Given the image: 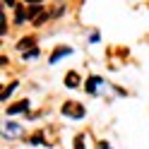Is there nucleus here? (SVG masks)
Wrapping results in <instances>:
<instances>
[{
  "label": "nucleus",
  "mask_w": 149,
  "mask_h": 149,
  "mask_svg": "<svg viewBox=\"0 0 149 149\" xmlns=\"http://www.w3.org/2000/svg\"><path fill=\"white\" fill-rule=\"evenodd\" d=\"M63 116H70V118H82L84 116V106L77 104V101H68L63 106Z\"/></svg>",
  "instance_id": "f257e3e1"
},
{
  "label": "nucleus",
  "mask_w": 149,
  "mask_h": 149,
  "mask_svg": "<svg viewBox=\"0 0 149 149\" xmlns=\"http://www.w3.org/2000/svg\"><path fill=\"white\" fill-rule=\"evenodd\" d=\"M65 84H68L70 89L79 87V74H77V72H68V74H65Z\"/></svg>",
  "instance_id": "f03ea898"
},
{
  "label": "nucleus",
  "mask_w": 149,
  "mask_h": 149,
  "mask_svg": "<svg viewBox=\"0 0 149 149\" xmlns=\"http://www.w3.org/2000/svg\"><path fill=\"white\" fill-rule=\"evenodd\" d=\"M26 108H29V101H19V104H15V106L7 108V113L15 116V113H22V111H26Z\"/></svg>",
  "instance_id": "7ed1b4c3"
},
{
  "label": "nucleus",
  "mask_w": 149,
  "mask_h": 149,
  "mask_svg": "<svg viewBox=\"0 0 149 149\" xmlns=\"http://www.w3.org/2000/svg\"><path fill=\"white\" fill-rule=\"evenodd\" d=\"M68 53H70V48H68V46H65V48H58V51L51 55V63H55L58 58H63V55H68Z\"/></svg>",
  "instance_id": "20e7f679"
},
{
  "label": "nucleus",
  "mask_w": 149,
  "mask_h": 149,
  "mask_svg": "<svg viewBox=\"0 0 149 149\" xmlns=\"http://www.w3.org/2000/svg\"><path fill=\"white\" fill-rule=\"evenodd\" d=\"M29 46H34V39H22L17 48H19V51H26V48H29Z\"/></svg>",
  "instance_id": "39448f33"
},
{
  "label": "nucleus",
  "mask_w": 149,
  "mask_h": 149,
  "mask_svg": "<svg viewBox=\"0 0 149 149\" xmlns=\"http://www.w3.org/2000/svg\"><path fill=\"white\" fill-rule=\"evenodd\" d=\"M26 15H29V12H24V7H17V17H15V19H17V22H24Z\"/></svg>",
  "instance_id": "423d86ee"
},
{
  "label": "nucleus",
  "mask_w": 149,
  "mask_h": 149,
  "mask_svg": "<svg viewBox=\"0 0 149 149\" xmlns=\"http://www.w3.org/2000/svg\"><path fill=\"white\" fill-rule=\"evenodd\" d=\"M12 91H15V82H12V84H10V87H5V89H3V101H5L7 96H10V94H12Z\"/></svg>",
  "instance_id": "0eeeda50"
},
{
  "label": "nucleus",
  "mask_w": 149,
  "mask_h": 149,
  "mask_svg": "<svg viewBox=\"0 0 149 149\" xmlns=\"http://www.w3.org/2000/svg\"><path fill=\"white\" fill-rule=\"evenodd\" d=\"M74 149H84V135H79L74 139Z\"/></svg>",
  "instance_id": "6e6552de"
},
{
  "label": "nucleus",
  "mask_w": 149,
  "mask_h": 149,
  "mask_svg": "<svg viewBox=\"0 0 149 149\" xmlns=\"http://www.w3.org/2000/svg\"><path fill=\"white\" fill-rule=\"evenodd\" d=\"M31 144H43V135H41V132L34 135V137H31Z\"/></svg>",
  "instance_id": "1a4fd4ad"
},
{
  "label": "nucleus",
  "mask_w": 149,
  "mask_h": 149,
  "mask_svg": "<svg viewBox=\"0 0 149 149\" xmlns=\"http://www.w3.org/2000/svg\"><path fill=\"white\" fill-rule=\"evenodd\" d=\"M46 19H48V12H41V15H39V17H36V19H34V22H36V24H41V22H46Z\"/></svg>",
  "instance_id": "9d476101"
},
{
  "label": "nucleus",
  "mask_w": 149,
  "mask_h": 149,
  "mask_svg": "<svg viewBox=\"0 0 149 149\" xmlns=\"http://www.w3.org/2000/svg\"><path fill=\"white\" fill-rule=\"evenodd\" d=\"M36 55H39V51H26V53H24V58L29 60V58H36Z\"/></svg>",
  "instance_id": "9b49d317"
},
{
  "label": "nucleus",
  "mask_w": 149,
  "mask_h": 149,
  "mask_svg": "<svg viewBox=\"0 0 149 149\" xmlns=\"http://www.w3.org/2000/svg\"><path fill=\"white\" fill-rule=\"evenodd\" d=\"M12 3H15V0H5V5H12Z\"/></svg>",
  "instance_id": "f8f14e48"
},
{
  "label": "nucleus",
  "mask_w": 149,
  "mask_h": 149,
  "mask_svg": "<svg viewBox=\"0 0 149 149\" xmlns=\"http://www.w3.org/2000/svg\"><path fill=\"white\" fill-rule=\"evenodd\" d=\"M26 3H41V0H26Z\"/></svg>",
  "instance_id": "ddd939ff"
}]
</instances>
